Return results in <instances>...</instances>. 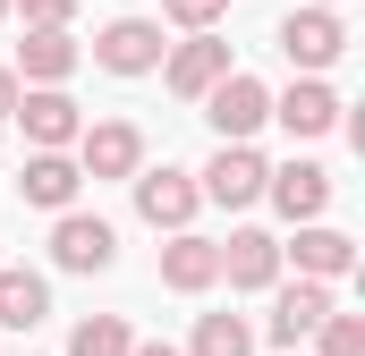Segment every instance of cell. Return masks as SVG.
I'll return each instance as SVG.
<instances>
[{"label": "cell", "mask_w": 365, "mask_h": 356, "mask_svg": "<svg viewBox=\"0 0 365 356\" xmlns=\"http://www.w3.org/2000/svg\"><path fill=\"white\" fill-rule=\"evenodd\" d=\"M204 119H212V136H221V145H247V136L272 119V93H264V77L230 68L221 85H204Z\"/></svg>", "instance_id": "cell-1"}, {"label": "cell", "mask_w": 365, "mask_h": 356, "mask_svg": "<svg viewBox=\"0 0 365 356\" xmlns=\"http://www.w3.org/2000/svg\"><path fill=\"white\" fill-rule=\"evenodd\" d=\"M280 51H289V68H306V77H314V68H331V60L349 51L340 9H314V0H306V9H289V17H280Z\"/></svg>", "instance_id": "cell-2"}, {"label": "cell", "mask_w": 365, "mask_h": 356, "mask_svg": "<svg viewBox=\"0 0 365 356\" xmlns=\"http://www.w3.org/2000/svg\"><path fill=\"white\" fill-rule=\"evenodd\" d=\"M51 263L60 271H110L119 263V229H110L102 212H77V204H68V212L51 221Z\"/></svg>", "instance_id": "cell-3"}, {"label": "cell", "mask_w": 365, "mask_h": 356, "mask_svg": "<svg viewBox=\"0 0 365 356\" xmlns=\"http://www.w3.org/2000/svg\"><path fill=\"white\" fill-rule=\"evenodd\" d=\"M9 119L26 127V145H34V153H68V145H77V127H86V119H77V102H68L60 85H17V110H9Z\"/></svg>", "instance_id": "cell-4"}, {"label": "cell", "mask_w": 365, "mask_h": 356, "mask_svg": "<svg viewBox=\"0 0 365 356\" xmlns=\"http://www.w3.org/2000/svg\"><path fill=\"white\" fill-rule=\"evenodd\" d=\"M221 77H230V43H221L212 26L162 51V85L179 93V102H204V85H221Z\"/></svg>", "instance_id": "cell-5"}, {"label": "cell", "mask_w": 365, "mask_h": 356, "mask_svg": "<svg viewBox=\"0 0 365 356\" xmlns=\"http://www.w3.org/2000/svg\"><path fill=\"white\" fill-rule=\"evenodd\" d=\"M77 170H86V178H136V170H145L136 119H93V127H77Z\"/></svg>", "instance_id": "cell-6"}, {"label": "cell", "mask_w": 365, "mask_h": 356, "mask_svg": "<svg viewBox=\"0 0 365 356\" xmlns=\"http://www.w3.org/2000/svg\"><path fill=\"white\" fill-rule=\"evenodd\" d=\"M162 51H170V43H162L153 17H110V26L93 34V60H102L110 77H145V68H162Z\"/></svg>", "instance_id": "cell-7"}, {"label": "cell", "mask_w": 365, "mask_h": 356, "mask_svg": "<svg viewBox=\"0 0 365 356\" xmlns=\"http://www.w3.org/2000/svg\"><path fill=\"white\" fill-rule=\"evenodd\" d=\"M128 187H136V212H145L153 229H187V221H195V204H204L195 170H170V162H162V170H136Z\"/></svg>", "instance_id": "cell-8"}, {"label": "cell", "mask_w": 365, "mask_h": 356, "mask_svg": "<svg viewBox=\"0 0 365 356\" xmlns=\"http://www.w3.org/2000/svg\"><path fill=\"white\" fill-rule=\"evenodd\" d=\"M264 170H272V162H264L255 145H221V153L204 162V178H195V187H204L212 204H230V212H247V204H264Z\"/></svg>", "instance_id": "cell-9"}, {"label": "cell", "mask_w": 365, "mask_h": 356, "mask_svg": "<svg viewBox=\"0 0 365 356\" xmlns=\"http://www.w3.org/2000/svg\"><path fill=\"white\" fill-rule=\"evenodd\" d=\"M264 195L280 204V221H323L331 170H323V162H280V170H264Z\"/></svg>", "instance_id": "cell-10"}, {"label": "cell", "mask_w": 365, "mask_h": 356, "mask_svg": "<svg viewBox=\"0 0 365 356\" xmlns=\"http://www.w3.org/2000/svg\"><path fill=\"white\" fill-rule=\"evenodd\" d=\"M77 43H68V26H26V43H17V77L26 85H68L77 77Z\"/></svg>", "instance_id": "cell-11"}, {"label": "cell", "mask_w": 365, "mask_h": 356, "mask_svg": "<svg viewBox=\"0 0 365 356\" xmlns=\"http://www.w3.org/2000/svg\"><path fill=\"white\" fill-rule=\"evenodd\" d=\"M212 280H221V246H212V238H195V229H170V246H162V288L204 297Z\"/></svg>", "instance_id": "cell-12"}, {"label": "cell", "mask_w": 365, "mask_h": 356, "mask_svg": "<svg viewBox=\"0 0 365 356\" xmlns=\"http://www.w3.org/2000/svg\"><path fill=\"white\" fill-rule=\"evenodd\" d=\"M331 314V280H289L280 288V305H272V348H297V340H314V323Z\"/></svg>", "instance_id": "cell-13"}, {"label": "cell", "mask_w": 365, "mask_h": 356, "mask_svg": "<svg viewBox=\"0 0 365 356\" xmlns=\"http://www.w3.org/2000/svg\"><path fill=\"white\" fill-rule=\"evenodd\" d=\"M272 119L289 136H331V127H340V93L323 85V77H297L289 93H272Z\"/></svg>", "instance_id": "cell-14"}, {"label": "cell", "mask_w": 365, "mask_h": 356, "mask_svg": "<svg viewBox=\"0 0 365 356\" xmlns=\"http://www.w3.org/2000/svg\"><path fill=\"white\" fill-rule=\"evenodd\" d=\"M77 187H86V170H77L68 153H26V170H17V195H26V204H43V212H68V204H77Z\"/></svg>", "instance_id": "cell-15"}, {"label": "cell", "mask_w": 365, "mask_h": 356, "mask_svg": "<svg viewBox=\"0 0 365 356\" xmlns=\"http://www.w3.org/2000/svg\"><path fill=\"white\" fill-rule=\"evenodd\" d=\"M221 280H230V288H272V280H280V238H264V229H230Z\"/></svg>", "instance_id": "cell-16"}, {"label": "cell", "mask_w": 365, "mask_h": 356, "mask_svg": "<svg viewBox=\"0 0 365 356\" xmlns=\"http://www.w3.org/2000/svg\"><path fill=\"white\" fill-rule=\"evenodd\" d=\"M280 255H297L306 280H340V271L357 263V238L349 229H323V221H297V246H280Z\"/></svg>", "instance_id": "cell-17"}, {"label": "cell", "mask_w": 365, "mask_h": 356, "mask_svg": "<svg viewBox=\"0 0 365 356\" xmlns=\"http://www.w3.org/2000/svg\"><path fill=\"white\" fill-rule=\"evenodd\" d=\"M51 314V280L43 271H9L0 263V331H34Z\"/></svg>", "instance_id": "cell-18"}, {"label": "cell", "mask_w": 365, "mask_h": 356, "mask_svg": "<svg viewBox=\"0 0 365 356\" xmlns=\"http://www.w3.org/2000/svg\"><path fill=\"white\" fill-rule=\"evenodd\" d=\"M187 356H255V331L238 323V314H204L195 323V348Z\"/></svg>", "instance_id": "cell-19"}, {"label": "cell", "mask_w": 365, "mask_h": 356, "mask_svg": "<svg viewBox=\"0 0 365 356\" xmlns=\"http://www.w3.org/2000/svg\"><path fill=\"white\" fill-rule=\"evenodd\" d=\"M68 356H128V323L119 314H86L68 331Z\"/></svg>", "instance_id": "cell-20"}, {"label": "cell", "mask_w": 365, "mask_h": 356, "mask_svg": "<svg viewBox=\"0 0 365 356\" xmlns=\"http://www.w3.org/2000/svg\"><path fill=\"white\" fill-rule=\"evenodd\" d=\"M314 340H323V356H365V314H340V305H331V314L314 323Z\"/></svg>", "instance_id": "cell-21"}, {"label": "cell", "mask_w": 365, "mask_h": 356, "mask_svg": "<svg viewBox=\"0 0 365 356\" xmlns=\"http://www.w3.org/2000/svg\"><path fill=\"white\" fill-rule=\"evenodd\" d=\"M9 9H26V26H68L77 17V0H9Z\"/></svg>", "instance_id": "cell-22"}, {"label": "cell", "mask_w": 365, "mask_h": 356, "mask_svg": "<svg viewBox=\"0 0 365 356\" xmlns=\"http://www.w3.org/2000/svg\"><path fill=\"white\" fill-rule=\"evenodd\" d=\"M162 9H170V17H179L187 34H204V26H212V17H221V0H162Z\"/></svg>", "instance_id": "cell-23"}, {"label": "cell", "mask_w": 365, "mask_h": 356, "mask_svg": "<svg viewBox=\"0 0 365 356\" xmlns=\"http://www.w3.org/2000/svg\"><path fill=\"white\" fill-rule=\"evenodd\" d=\"M17 110V68H0V119Z\"/></svg>", "instance_id": "cell-24"}, {"label": "cell", "mask_w": 365, "mask_h": 356, "mask_svg": "<svg viewBox=\"0 0 365 356\" xmlns=\"http://www.w3.org/2000/svg\"><path fill=\"white\" fill-rule=\"evenodd\" d=\"M128 356H179L170 340H128Z\"/></svg>", "instance_id": "cell-25"}, {"label": "cell", "mask_w": 365, "mask_h": 356, "mask_svg": "<svg viewBox=\"0 0 365 356\" xmlns=\"http://www.w3.org/2000/svg\"><path fill=\"white\" fill-rule=\"evenodd\" d=\"M314 9H340V0H314Z\"/></svg>", "instance_id": "cell-26"}, {"label": "cell", "mask_w": 365, "mask_h": 356, "mask_svg": "<svg viewBox=\"0 0 365 356\" xmlns=\"http://www.w3.org/2000/svg\"><path fill=\"white\" fill-rule=\"evenodd\" d=\"M0 17H9V0H0Z\"/></svg>", "instance_id": "cell-27"}]
</instances>
